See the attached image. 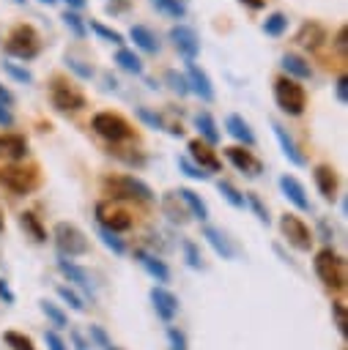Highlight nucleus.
Instances as JSON below:
<instances>
[{"label":"nucleus","instance_id":"1","mask_svg":"<svg viewBox=\"0 0 348 350\" xmlns=\"http://www.w3.org/2000/svg\"><path fill=\"white\" fill-rule=\"evenodd\" d=\"M5 52L16 60H33L41 52V36L33 25H16L5 38Z\"/></svg>","mask_w":348,"mask_h":350},{"label":"nucleus","instance_id":"2","mask_svg":"<svg viewBox=\"0 0 348 350\" xmlns=\"http://www.w3.org/2000/svg\"><path fill=\"white\" fill-rule=\"evenodd\" d=\"M274 101L277 107L285 112V115H293L299 118L307 107V93L304 88L296 82V79H288V77H277L274 79Z\"/></svg>","mask_w":348,"mask_h":350},{"label":"nucleus","instance_id":"3","mask_svg":"<svg viewBox=\"0 0 348 350\" xmlns=\"http://www.w3.org/2000/svg\"><path fill=\"white\" fill-rule=\"evenodd\" d=\"M104 191L115 200H142V202H151L153 200V191L148 183H142L140 178L134 175H118V178H104Z\"/></svg>","mask_w":348,"mask_h":350},{"label":"nucleus","instance_id":"4","mask_svg":"<svg viewBox=\"0 0 348 350\" xmlns=\"http://www.w3.org/2000/svg\"><path fill=\"white\" fill-rule=\"evenodd\" d=\"M90 129L99 137H104L107 142H123V139H129L134 134L129 120L123 115H118V112H96L93 120H90Z\"/></svg>","mask_w":348,"mask_h":350},{"label":"nucleus","instance_id":"5","mask_svg":"<svg viewBox=\"0 0 348 350\" xmlns=\"http://www.w3.org/2000/svg\"><path fill=\"white\" fill-rule=\"evenodd\" d=\"M52 238H55V246H58V252H60L63 257H79V254L88 252V238H85V232H82L79 227L69 224V221H58Z\"/></svg>","mask_w":348,"mask_h":350},{"label":"nucleus","instance_id":"6","mask_svg":"<svg viewBox=\"0 0 348 350\" xmlns=\"http://www.w3.org/2000/svg\"><path fill=\"white\" fill-rule=\"evenodd\" d=\"M315 273L326 287H343L345 273H343V260L332 249H321L315 254Z\"/></svg>","mask_w":348,"mask_h":350},{"label":"nucleus","instance_id":"7","mask_svg":"<svg viewBox=\"0 0 348 350\" xmlns=\"http://www.w3.org/2000/svg\"><path fill=\"white\" fill-rule=\"evenodd\" d=\"M279 230H282L285 241H288L293 249L310 252V246H312V232H310V227H307L299 216H293V213L279 216Z\"/></svg>","mask_w":348,"mask_h":350},{"label":"nucleus","instance_id":"8","mask_svg":"<svg viewBox=\"0 0 348 350\" xmlns=\"http://www.w3.org/2000/svg\"><path fill=\"white\" fill-rule=\"evenodd\" d=\"M170 41H173V46L178 49V55H181L186 63H195V57L200 55V38H197L195 27H189V25H175V27H170Z\"/></svg>","mask_w":348,"mask_h":350},{"label":"nucleus","instance_id":"9","mask_svg":"<svg viewBox=\"0 0 348 350\" xmlns=\"http://www.w3.org/2000/svg\"><path fill=\"white\" fill-rule=\"evenodd\" d=\"M0 186L14 191V194H25L36 186V172L33 170H25L19 164H8L0 170Z\"/></svg>","mask_w":348,"mask_h":350},{"label":"nucleus","instance_id":"10","mask_svg":"<svg viewBox=\"0 0 348 350\" xmlns=\"http://www.w3.org/2000/svg\"><path fill=\"white\" fill-rule=\"evenodd\" d=\"M49 98H52V107H58L60 112H77V109H82V107L88 104L79 90H74L71 85H66V82H60V79L52 82Z\"/></svg>","mask_w":348,"mask_h":350},{"label":"nucleus","instance_id":"11","mask_svg":"<svg viewBox=\"0 0 348 350\" xmlns=\"http://www.w3.org/2000/svg\"><path fill=\"white\" fill-rule=\"evenodd\" d=\"M96 219H99V227H104V230H110L115 235L132 227V216L126 211H115V208H110L104 202L96 205Z\"/></svg>","mask_w":348,"mask_h":350},{"label":"nucleus","instance_id":"12","mask_svg":"<svg viewBox=\"0 0 348 350\" xmlns=\"http://www.w3.org/2000/svg\"><path fill=\"white\" fill-rule=\"evenodd\" d=\"M225 156H227V161H230L236 170H241V172L249 175V178H258V175L263 172V164L252 156V150H244V148H238V145H230V148H225Z\"/></svg>","mask_w":348,"mask_h":350},{"label":"nucleus","instance_id":"13","mask_svg":"<svg viewBox=\"0 0 348 350\" xmlns=\"http://www.w3.org/2000/svg\"><path fill=\"white\" fill-rule=\"evenodd\" d=\"M186 150H189V156L186 159H195V164L203 170V172H219V159H216V153L211 150V145H206L203 139H189V145H186Z\"/></svg>","mask_w":348,"mask_h":350},{"label":"nucleus","instance_id":"14","mask_svg":"<svg viewBox=\"0 0 348 350\" xmlns=\"http://www.w3.org/2000/svg\"><path fill=\"white\" fill-rule=\"evenodd\" d=\"M184 77H186V85H189V90L195 96H200L203 101H211L214 98V85H211L208 74L197 63H186V74Z\"/></svg>","mask_w":348,"mask_h":350},{"label":"nucleus","instance_id":"15","mask_svg":"<svg viewBox=\"0 0 348 350\" xmlns=\"http://www.w3.org/2000/svg\"><path fill=\"white\" fill-rule=\"evenodd\" d=\"M279 66H282V71H285V77L288 79H310L312 77V66L301 57V55H296V52H285L282 57H279Z\"/></svg>","mask_w":348,"mask_h":350},{"label":"nucleus","instance_id":"16","mask_svg":"<svg viewBox=\"0 0 348 350\" xmlns=\"http://www.w3.org/2000/svg\"><path fill=\"white\" fill-rule=\"evenodd\" d=\"M271 129H274V137H277V142H279V148H282L285 159H288L290 164H296V167H304V164H307V159H304V153L299 150L296 139H293V137L285 131V126H279V123H271Z\"/></svg>","mask_w":348,"mask_h":350},{"label":"nucleus","instance_id":"17","mask_svg":"<svg viewBox=\"0 0 348 350\" xmlns=\"http://www.w3.org/2000/svg\"><path fill=\"white\" fill-rule=\"evenodd\" d=\"M151 301H153V309L162 320H173L175 312H178V298L173 293H167L164 287H153L151 290Z\"/></svg>","mask_w":348,"mask_h":350},{"label":"nucleus","instance_id":"18","mask_svg":"<svg viewBox=\"0 0 348 350\" xmlns=\"http://www.w3.org/2000/svg\"><path fill=\"white\" fill-rule=\"evenodd\" d=\"M0 156L8 161H19L27 156V139L22 134H0Z\"/></svg>","mask_w":348,"mask_h":350},{"label":"nucleus","instance_id":"19","mask_svg":"<svg viewBox=\"0 0 348 350\" xmlns=\"http://www.w3.org/2000/svg\"><path fill=\"white\" fill-rule=\"evenodd\" d=\"M323 41H326V30L318 22H304L296 33V44L304 46V49H318Z\"/></svg>","mask_w":348,"mask_h":350},{"label":"nucleus","instance_id":"20","mask_svg":"<svg viewBox=\"0 0 348 350\" xmlns=\"http://www.w3.org/2000/svg\"><path fill=\"white\" fill-rule=\"evenodd\" d=\"M279 189H282V194H285L299 211H310V200H307V194H304V186H301L293 175H279Z\"/></svg>","mask_w":348,"mask_h":350},{"label":"nucleus","instance_id":"21","mask_svg":"<svg viewBox=\"0 0 348 350\" xmlns=\"http://www.w3.org/2000/svg\"><path fill=\"white\" fill-rule=\"evenodd\" d=\"M225 129H227V134H230L233 139H238V142H244V145H255V134H252L249 123H247L241 115L230 112V115L225 118Z\"/></svg>","mask_w":348,"mask_h":350},{"label":"nucleus","instance_id":"22","mask_svg":"<svg viewBox=\"0 0 348 350\" xmlns=\"http://www.w3.org/2000/svg\"><path fill=\"white\" fill-rule=\"evenodd\" d=\"M312 175H315L318 191H321L326 200H334V194H337V172H334L329 164H318Z\"/></svg>","mask_w":348,"mask_h":350},{"label":"nucleus","instance_id":"23","mask_svg":"<svg viewBox=\"0 0 348 350\" xmlns=\"http://www.w3.org/2000/svg\"><path fill=\"white\" fill-rule=\"evenodd\" d=\"M129 36H132L134 46H140L142 52H148V55H156V52H159V38H156V33H153L151 27H145V25H132Z\"/></svg>","mask_w":348,"mask_h":350},{"label":"nucleus","instance_id":"24","mask_svg":"<svg viewBox=\"0 0 348 350\" xmlns=\"http://www.w3.org/2000/svg\"><path fill=\"white\" fill-rule=\"evenodd\" d=\"M134 257H137V262L156 279V282H167L170 279V271H167V265L159 260V257H153L151 252H142V249H137L134 252Z\"/></svg>","mask_w":348,"mask_h":350},{"label":"nucleus","instance_id":"25","mask_svg":"<svg viewBox=\"0 0 348 350\" xmlns=\"http://www.w3.org/2000/svg\"><path fill=\"white\" fill-rule=\"evenodd\" d=\"M195 126L203 137L206 145H216L219 142V129H216V120L211 118V112H197L195 115Z\"/></svg>","mask_w":348,"mask_h":350},{"label":"nucleus","instance_id":"26","mask_svg":"<svg viewBox=\"0 0 348 350\" xmlns=\"http://www.w3.org/2000/svg\"><path fill=\"white\" fill-rule=\"evenodd\" d=\"M203 238L208 241V246H211L219 257H225V260L233 257V246H230V241H227L216 227H206V230H203Z\"/></svg>","mask_w":348,"mask_h":350},{"label":"nucleus","instance_id":"27","mask_svg":"<svg viewBox=\"0 0 348 350\" xmlns=\"http://www.w3.org/2000/svg\"><path fill=\"white\" fill-rule=\"evenodd\" d=\"M58 268H60V273H63V276H69V282H74V284H77V287H82L85 293H93V287H90V276H88L79 265L66 262V260H58Z\"/></svg>","mask_w":348,"mask_h":350},{"label":"nucleus","instance_id":"28","mask_svg":"<svg viewBox=\"0 0 348 350\" xmlns=\"http://www.w3.org/2000/svg\"><path fill=\"white\" fill-rule=\"evenodd\" d=\"M175 197L186 202V208L192 211V216H197L200 221H206V219H208V208H206V202H203L192 189H178V191H175Z\"/></svg>","mask_w":348,"mask_h":350},{"label":"nucleus","instance_id":"29","mask_svg":"<svg viewBox=\"0 0 348 350\" xmlns=\"http://www.w3.org/2000/svg\"><path fill=\"white\" fill-rule=\"evenodd\" d=\"M19 227L36 241V243H44L47 241V232H44V227H41V221L30 213V211H25V213H19Z\"/></svg>","mask_w":348,"mask_h":350},{"label":"nucleus","instance_id":"30","mask_svg":"<svg viewBox=\"0 0 348 350\" xmlns=\"http://www.w3.org/2000/svg\"><path fill=\"white\" fill-rule=\"evenodd\" d=\"M115 63H118L123 71H129V74H142V60H140L132 49H126V46H118V52H115Z\"/></svg>","mask_w":348,"mask_h":350},{"label":"nucleus","instance_id":"31","mask_svg":"<svg viewBox=\"0 0 348 350\" xmlns=\"http://www.w3.org/2000/svg\"><path fill=\"white\" fill-rule=\"evenodd\" d=\"M285 27H288V16L282 14V11H274V14H269L266 16V22H263V33L266 36H282L285 33Z\"/></svg>","mask_w":348,"mask_h":350},{"label":"nucleus","instance_id":"32","mask_svg":"<svg viewBox=\"0 0 348 350\" xmlns=\"http://www.w3.org/2000/svg\"><path fill=\"white\" fill-rule=\"evenodd\" d=\"M60 19H63V25H66L77 38H85V36H88V25L82 22V16H79L77 11H69V8H66Z\"/></svg>","mask_w":348,"mask_h":350},{"label":"nucleus","instance_id":"33","mask_svg":"<svg viewBox=\"0 0 348 350\" xmlns=\"http://www.w3.org/2000/svg\"><path fill=\"white\" fill-rule=\"evenodd\" d=\"M151 3H153L156 11H162V14L173 16V19H184L186 16V5L178 3V0H151Z\"/></svg>","mask_w":348,"mask_h":350},{"label":"nucleus","instance_id":"34","mask_svg":"<svg viewBox=\"0 0 348 350\" xmlns=\"http://www.w3.org/2000/svg\"><path fill=\"white\" fill-rule=\"evenodd\" d=\"M216 189H219V194H222V197H225V200H227L233 208H244V205H247V202H244V194H241V191H238L233 183L219 180V183H216Z\"/></svg>","mask_w":348,"mask_h":350},{"label":"nucleus","instance_id":"35","mask_svg":"<svg viewBox=\"0 0 348 350\" xmlns=\"http://www.w3.org/2000/svg\"><path fill=\"white\" fill-rule=\"evenodd\" d=\"M63 63L69 66V71H74L79 79H90L93 77V66L90 63H85V60H79V57H74V55H66L63 57Z\"/></svg>","mask_w":348,"mask_h":350},{"label":"nucleus","instance_id":"36","mask_svg":"<svg viewBox=\"0 0 348 350\" xmlns=\"http://www.w3.org/2000/svg\"><path fill=\"white\" fill-rule=\"evenodd\" d=\"M3 71H5L14 82H19V85H30V82H33V74H30L25 66H16V63H11V60L3 63Z\"/></svg>","mask_w":348,"mask_h":350},{"label":"nucleus","instance_id":"37","mask_svg":"<svg viewBox=\"0 0 348 350\" xmlns=\"http://www.w3.org/2000/svg\"><path fill=\"white\" fill-rule=\"evenodd\" d=\"M164 79L170 82V88H173V93H178V96H186V93H189V85H186V77H184V74H178L175 68H167V71H164Z\"/></svg>","mask_w":348,"mask_h":350},{"label":"nucleus","instance_id":"38","mask_svg":"<svg viewBox=\"0 0 348 350\" xmlns=\"http://www.w3.org/2000/svg\"><path fill=\"white\" fill-rule=\"evenodd\" d=\"M134 115H137L148 129H156V131H159V129H164L162 115H156V112H153V109H148V107H137V109H134Z\"/></svg>","mask_w":348,"mask_h":350},{"label":"nucleus","instance_id":"39","mask_svg":"<svg viewBox=\"0 0 348 350\" xmlns=\"http://www.w3.org/2000/svg\"><path fill=\"white\" fill-rule=\"evenodd\" d=\"M3 342H5L11 350H36V347H33V342H30L27 336L16 334V331H5V334H3Z\"/></svg>","mask_w":348,"mask_h":350},{"label":"nucleus","instance_id":"40","mask_svg":"<svg viewBox=\"0 0 348 350\" xmlns=\"http://www.w3.org/2000/svg\"><path fill=\"white\" fill-rule=\"evenodd\" d=\"M90 30H93L96 36H101L104 41H112V44H118V46L123 44V36H121L118 30H112V27H107V25H101V22H96V19L90 22Z\"/></svg>","mask_w":348,"mask_h":350},{"label":"nucleus","instance_id":"41","mask_svg":"<svg viewBox=\"0 0 348 350\" xmlns=\"http://www.w3.org/2000/svg\"><path fill=\"white\" fill-rule=\"evenodd\" d=\"M162 205H164V213H167L173 221H181V224L186 221V211H184L181 205H175V191H173V194H167Z\"/></svg>","mask_w":348,"mask_h":350},{"label":"nucleus","instance_id":"42","mask_svg":"<svg viewBox=\"0 0 348 350\" xmlns=\"http://www.w3.org/2000/svg\"><path fill=\"white\" fill-rule=\"evenodd\" d=\"M99 238H101V243L107 246V249H112L115 254H123L126 252V246H123V241L115 235V232H110V230H104V227H99Z\"/></svg>","mask_w":348,"mask_h":350},{"label":"nucleus","instance_id":"43","mask_svg":"<svg viewBox=\"0 0 348 350\" xmlns=\"http://www.w3.org/2000/svg\"><path fill=\"white\" fill-rule=\"evenodd\" d=\"M58 295H60V298H63V301H66V304H69L74 312H82V309H85L82 298H79V295H77L71 287H63V284H60V287H58Z\"/></svg>","mask_w":348,"mask_h":350},{"label":"nucleus","instance_id":"44","mask_svg":"<svg viewBox=\"0 0 348 350\" xmlns=\"http://www.w3.org/2000/svg\"><path fill=\"white\" fill-rule=\"evenodd\" d=\"M41 312H44V314H47V317H49V320H52L58 328H66V314H63V312H60L55 304H49V301H41Z\"/></svg>","mask_w":348,"mask_h":350},{"label":"nucleus","instance_id":"45","mask_svg":"<svg viewBox=\"0 0 348 350\" xmlns=\"http://www.w3.org/2000/svg\"><path fill=\"white\" fill-rule=\"evenodd\" d=\"M178 167H181L189 178H195V180H206V178H208V172H203V170H200L197 164H192V159H186V156L178 159Z\"/></svg>","mask_w":348,"mask_h":350},{"label":"nucleus","instance_id":"46","mask_svg":"<svg viewBox=\"0 0 348 350\" xmlns=\"http://www.w3.org/2000/svg\"><path fill=\"white\" fill-rule=\"evenodd\" d=\"M244 202L255 211V216H258L263 224H269V211L263 208V202H260V197H258V194H247V197H244Z\"/></svg>","mask_w":348,"mask_h":350},{"label":"nucleus","instance_id":"47","mask_svg":"<svg viewBox=\"0 0 348 350\" xmlns=\"http://www.w3.org/2000/svg\"><path fill=\"white\" fill-rule=\"evenodd\" d=\"M181 246H184V254H186V262H189L192 268H200V265H203V262H200L203 257H200V252H197V246H195L192 241H184Z\"/></svg>","mask_w":348,"mask_h":350},{"label":"nucleus","instance_id":"48","mask_svg":"<svg viewBox=\"0 0 348 350\" xmlns=\"http://www.w3.org/2000/svg\"><path fill=\"white\" fill-rule=\"evenodd\" d=\"M332 314H334L337 331L345 336V334H348V323H345V306H343V304H332Z\"/></svg>","mask_w":348,"mask_h":350},{"label":"nucleus","instance_id":"49","mask_svg":"<svg viewBox=\"0 0 348 350\" xmlns=\"http://www.w3.org/2000/svg\"><path fill=\"white\" fill-rule=\"evenodd\" d=\"M334 93H337V101H340V104L348 101V77H345V74L337 77V88H334Z\"/></svg>","mask_w":348,"mask_h":350},{"label":"nucleus","instance_id":"50","mask_svg":"<svg viewBox=\"0 0 348 350\" xmlns=\"http://www.w3.org/2000/svg\"><path fill=\"white\" fill-rule=\"evenodd\" d=\"M334 46H337V52H340V55H345V52H348V30H345V27H340V30H337V36H334Z\"/></svg>","mask_w":348,"mask_h":350},{"label":"nucleus","instance_id":"51","mask_svg":"<svg viewBox=\"0 0 348 350\" xmlns=\"http://www.w3.org/2000/svg\"><path fill=\"white\" fill-rule=\"evenodd\" d=\"M167 336H170V345H173V350H186V339H184V334H181V331L170 328V331H167Z\"/></svg>","mask_w":348,"mask_h":350},{"label":"nucleus","instance_id":"52","mask_svg":"<svg viewBox=\"0 0 348 350\" xmlns=\"http://www.w3.org/2000/svg\"><path fill=\"white\" fill-rule=\"evenodd\" d=\"M47 345H49V350H66V345L60 342V336L55 331H47Z\"/></svg>","mask_w":348,"mask_h":350},{"label":"nucleus","instance_id":"53","mask_svg":"<svg viewBox=\"0 0 348 350\" xmlns=\"http://www.w3.org/2000/svg\"><path fill=\"white\" fill-rule=\"evenodd\" d=\"M11 123H14V112H11L8 107L0 104V129H8Z\"/></svg>","mask_w":348,"mask_h":350},{"label":"nucleus","instance_id":"54","mask_svg":"<svg viewBox=\"0 0 348 350\" xmlns=\"http://www.w3.org/2000/svg\"><path fill=\"white\" fill-rule=\"evenodd\" d=\"M0 104H3V107H8V109H11V104H14V93H11L3 82H0Z\"/></svg>","mask_w":348,"mask_h":350},{"label":"nucleus","instance_id":"55","mask_svg":"<svg viewBox=\"0 0 348 350\" xmlns=\"http://www.w3.org/2000/svg\"><path fill=\"white\" fill-rule=\"evenodd\" d=\"M66 5H69V11H79V8H85L88 5V0H63Z\"/></svg>","mask_w":348,"mask_h":350},{"label":"nucleus","instance_id":"56","mask_svg":"<svg viewBox=\"0 0 348 350\" xmlns=\"http://www.w3.org/2000/svg\"><path fill=\"white\" fill-rule=\"evenodd\" d=\"M238 3H244V5L252 8V11H260V8L266 5V0H238Z\"/></svg>","mask_w":348,"mask_h":350},{"label":"nucleus","instance_id":"57","mask_svg":"<svg viewBox=\"0 0 348 350\" xmlns=\"http://www.w3.org/2000/svg\"><path fill=\"white\" fill-rule=\"evenodd\" d=\"M0 295H3V298H5V301H8V304H11V301H14V293H11V290H8V284H5V282H3V279H0Z\"/></svg>","mask_w":348,"mask_h":350},{"label":"nucleus","instance_id":"58","mask_svg":"<svg viewBox=\"0 0 348 350\" xmlns=\"http://www.w3.org/2000/svg\"><path fill=\"white\" fill-rule=\"evenodd\" d=\"M104 82H107V88H118V82H115V77H110V74H104Z\"/></svg>","mask_w":348,"mask_h":350},{"label":"nucleus","instance_id":"59","mask_svg":"<svg viewBox=\"0 0 348 350\" xmlns=\"http://www.w3.org/2000/svg\"><path fill=\"white\" fill-rule=\"evenodd\" d=\"M38 3H44V5H55L58 0H38Z\"/></svg>","mask_w":348,"mask_h":350},{"label":"nucleus","instance_id":"60","mask_svg":"<svg viewBox=\"0 0 348 350\" xmlns=\"http://www.w3.org/2000/svg\"><path fill=\"white\" fill-rule=\"evenodd\" d=\"M11 3H16V5H25V3H27V0H11Z\"/></svg>","mask_w":348,"mask_h":350},{"label":"nucleus","instance_id":"61","mask_svg":"<svg viewBox=\"0 0 348 350\" xmlns=\"http://www.w3.org/2000/svg\"><path fill=\"white\" fill-rule=\"evenodd\" d=\"M0 230H3V213H0Z\"/></svg>","mask_w":348,"mask_h":350},{"label":"nucleus","instance_id":"62","mask_svg":"<svg viewBox=\"0 0 348 350\" xmlns=\"http://www.w3.org/2000/svg\"><path fill=\"white\" fill-rule=\"evenodd\" d=\"M178 3H184V5H186V0H178Z\"/></svg>","mask_w":348,"mask_h":350},{"label":"nucleus","instance_id":"63","mask_svg":"<svg viewBox=\"0 0 348 350\" xmlns=\"http://www.w3.org/2000/svg\"><path fill=\"white\" fill-rule=\"evenodd\" d=\"M104 350H115V347H104Z\"/></svg>","mask_w":348,"mask_h":350}]
</instances>
